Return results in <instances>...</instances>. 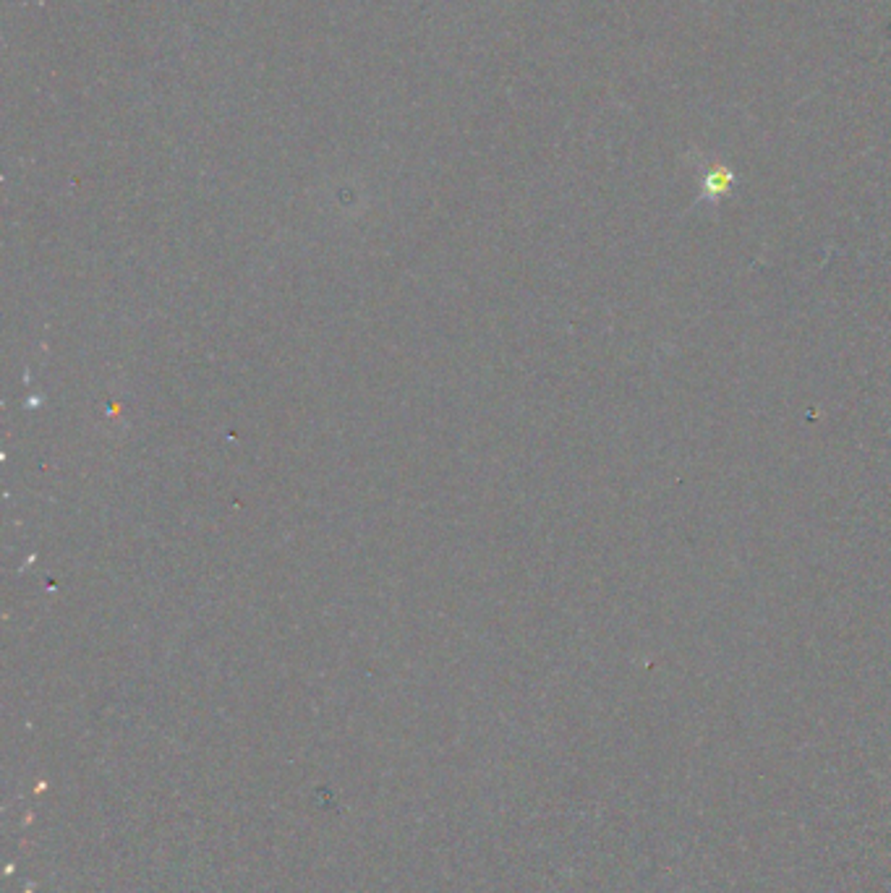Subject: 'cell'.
I'll return each mask as SVG.
<instances>
[{"label": "cell", "instance_id": "6da1fadb", "mask_svg": "<svg viewBox=\"0 0 891 893\" xmlns=\"http://www.w3.org/2000/svg\"><path fill=\"white\" fill-rule=\"evenodd\" d=\"M732 183V173L727 170V168H714L711 173H709V178H706V191L709 194H714V197H719V194H724L727 191V186Z\"/></svg>", "mask_w": 891, "mask_h": 893}]
</instances>
